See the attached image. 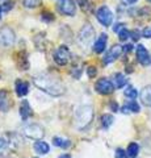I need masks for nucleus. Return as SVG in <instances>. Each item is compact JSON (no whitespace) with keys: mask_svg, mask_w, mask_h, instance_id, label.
Instances as JSON below:
<instances>
[{"mask_svg":"<svg viewBox=\"0 0 151 158\" xmlns=\"http://www.w3.org/2000/svg\"><path fill=\"white\" fill-rule=\"evenodd\" d=\"M24 133L32 140H41V138L45 136V132H43V128L38 124H30L24 128Z\"/></svg>","mask_w":151,"mask_h":158,"instance_id":"9","label":"nucleus"},{"mask_svg":"<svg viewBox=\"0 0 151 158\" xmlns=\"http://www.w3.org/2000/svg\"><path fill=\"white\" fill-rule=\"evenodd\" d=\"M76 116V123L79 129H84L87 125H89V123L93 118V110L89 106H83L75 113Z\"/></svg>","mask_w":151,"mask_h":158,"instance_id":"2","label":"nucleus"},{"mask_svg":"<svg viewBox=\"0 0 151 158\" xmlns=\"http://www.w3.org/2000/svg\"><path fill=\"white\" fill-rule=\"evenodd\" d=\"M141 100L146 107L151 108V86L145 87L142 91H141Z\"/></svg>","mask_w":151,"mask_h":158,"instance_id":"18","label":"nucleus"},{"mask_svg":"<svg viewBox=\"0 0 151 158\" xmlns=\"http://www.w3.org/2000/svg\"><path fill=\"white\" fill-rule=\"evenodd\" d=\"M53 145L57 146V148H62V149H67V148L71 146V141L66 140V138H63V137L57 136V137L53 138Z\"/></svg>","mask_w":151,"mask_h":158,"instance_id":"20","label":"nucleus"},{"mask_svg":"<svg viewBox=\"0 0 151 158\" xmlns=\"http://www.w3.org/2000/svg\"><path fill=\"white\" fill-rule=\"evenodd\" d=\"M34 85L37 88H40L43 92L49 94V95L53 96H59L65 92V88H63L62 83L58 82L55 78L49 77V75H41L34 78Z\"/></svg>","mask_w":151,"mask_h":158,"instance_id":"1","label":"nucleus"},{"mask_svg":"<svg viewBox=\"0 0 151 158\" xmlns=\"http://www.w3.org/2000/svg\"><path fill=\"white\" fill-rule=\"evenodd\" d=\"M14 90H16L17 96H25L29 92V85L26 82L21 81V79H17L16 83H14Z\"/></svg>","mask_w":151,"mask_h":158,"instance_id":"14","label":"nucleus"},{"mask_svg":"<svg viewBox=\"0 0 151 158\" xmlns=\"http://www.w3.org/2000/svg\"><path fill=\"white\" fill-rule=\"evenodd\" d=\"M101 125H103V128H109L112 124H113V121H114V118H113V116L112 115H109V113H105V115H103L101 116Z\"/></svg>","mask_w":151,"mask_h":158,"instance_id":"22","label":"nucleus"},{"mask_svg":"<svg viewBox=\"0 0 151 158\" xmlns=\"http://www.w3.org/2000/svg\"><path fill=\"white\" fill-rule=\"evenodd\" d=\"M124 95L126 98H129V99H135V98H137V95H138V92H137V90H135L134 87L128 86L125 88V91H124Z\"/></svg>","mask_w":151,"mask_h":158,"instance_id":"23","label":"nucleus"},{"mask_svg":"<svg viewBox=\"0 0 151 158\" xmlns=\"http://www.w3.org/2000/svg\"><path fill=\"white\" fill-rule=\"evenodd\" d=\"M126 83H128V79H126V77L122 73H117L114 74L113 77V85L116 88H122Z\"/></svg>","mask_w":151,"mask_h":158,"instance_id":"19","label":"nucleus"},{"mask_svg":"<svg viewBox=\"0 0 151 158\" xmlns=\"http://www.w3.org/2000/svg\"><path fill=\"white\" fill-rule=\"evenodd\" d=\"M53 58H54V62L58 66H66L71 59V52L67 46L61 45L59 48L55 49L54 54H53Z\"/></svg>","mask_w":151,"mask_h":158,"instance_id":"3","label":"nucleus"},{"mask_svg":"<svg viewBox=\"0 0 151 158\" xmlns=\"http://www.w3.org/2000/svg\"><path fill=\"white\" fill-rule=\"evenodd\" d=\"M22 6L25 8H37L41 6V0H22Z\"/></svg>","mask_w":151,"mask_h":158,"instance_id":"24","label":"nucleus"},{"mask_svg":"<svg viewBox=\"0 0 151 158\" xmlns=\"http://www.w3.org/2000/svg\"><path fill=\"white\" fill-rule=\"evenodd\" d=\"M12 7H13V3H12V2H8V3H4V7H3V11H6V12H8V11H11V9H12Z\"/></svg>","mask_w":151,"mask_h":158,"instance_id":"32","label":"nucleus"},{"mask_svg":"<svg viewBox=\"0 0 151 158\" xmlns=\"http://www.w3.org/2000/svg\"><path fill=\"white\" fill-rule=\"evenodd\" d=\"M87 73H88V77H89V78H93V77L96 75V73H97V71H96V67H95V66H89L88 70H87Z\"/></svg>","mask_w":151,"mask_h":158,"instance_id":"30","label":"nucleus"},{"mask_svg":"<svg viewBox=\"0 0 151 158\" xmlns=\"http://www.w3.org/2000/svg\"><path fill=\"white\" fill-rule=\"evenodd\" d=\"M2 11H3V8L0 7V17H2Z\"/></svg>","mask_w":151,"mask_h":158,"instance_id":"39","label":"nucleus"},{"mask_svg":"<svg viewBox=\"0 0 151 158\" xmlns=\"http://www.w3.org/2000/svg\"><path fill=\"white\" fill-rule=\"evenodd\" d=\"M42 19L46 20V21H53L54 20V15L51 12H42Z\"/></svg>","mask_w":151,"mask_h":158,"instance_id":"28","label":"nucleus"},{"mask_svg":"<svg viewBox=\"0 0 151 158\" xmlns=\"http://www.w3.org/2000/svg\"><path fill=\"white\" fill-rule=\"evenodd\" d=\"M57 9L65 16H74L76 12V6L74 0H61L57 6Z\"/></svg>","mask_w":151,"mask_h":158,"instance_id":"8","label":"nucleus"},{"mask_svg":"<svg viewBox=\"0 0 151 158\" xmlns=\"http://www.w3.org/2000/svg\"><path fill=\"white\" fill-rule=\"evenodd\" d=\"M130 37V32L128 31L126 28H122L121 31L118 32V38H120V41H126Z\"/></svg>","mask_w":151,"mask_h":158,"instance_id":"26","label":"nucleus"},{"mask_svg":"<svg viewBox=\"0 0 151 158\" xmlns=\"http://www.w3.org/2000/svg\"><path fill=\"white\" fill-rule=\"evenodd\" d=\"M122 28H125V25H124V24H116V25L113 27V32L118 33V32H120V31H121V29H122Z\"/></svg>","mask_w":151,"mask_h":158,"instance_id":"33","label":"nucleus"},{"mask_svg":"<svg viewBox=\"0 0 151 158\" xmlns=\"http://www.w3.org/2000/svg\"><path fill=\"white\" fill-rule=\"evenodd\" d=\"M150 2H151V0H150Z\"/></svg>","mask_w":151,"mask_h":158,"instance_id":"40","label":"nucleus"},{"mask_svg":"<svg viewBox=\"0 0 151 158\" xmlns=\"http://www.w3.org/2000/svg\"><path fill=\"white\" fill-rule=\"evenodd\" d=\"M130 37L134 40V41H138V40L141 38V33L138 31H131L130 32Z\"/></svg>","mask_w":151,"mask_h":158,"instance_id":"29","label":"nucleus"},{"mask_svg":"<svg viewBox=\"0 0 151 158\" xmlns=\"http://www.w3.org/2000/svg\"><path fill=\"white\" fill-rule=\"evenodd\" d=\"M96 19L103 27H110L112 21H113V12L109 9V7L103 6L97 9Z\"/></svg>","mask_w":151,"mask_h":158,"instance_id":"5","label":"nucleus"},{"mask_svg":"<svg viewBox=\"0 0 151 158\" xmlns=\"http://www.w3.org/2000/svg\"><path fill=\"white\" fill-rule=\"evenodd\" d=\"M77 3H79L80 8H81L84 12H89V11H91L92 6H91V3L88 2V0H77Z\"/></svg>","mask_w":151,"mask_h":158,"instance_id":"25","label":"nucleus"},{"mask_svg":"<svg viewBox=\"0 0 151 158\" xmlns=\"http://www.w3.org/2000/svg\"><path fill=\"white\" fill-rule=\"evenodd\" d=\"M138 152H139V145L137 144V142H131V144H129L128 150H126V153H128V156H129V157H131V158L137 157Z\"/></svg>","mask_w":151,"mask_h":158,"instance_id":"21","label":"nucleus"},{"mask_svg":"<svg viewBox=\"0 0 151 158\" xmlns=\"http://www.w3.org/2000/svg\"><path fill=\"white\" fill-rule=\"evenodd\" d=\"M142 34H143V37H145V38H151V27L145 28Z\"/></svg>","mask_w":151,"mask_h":158,"instance_id":"31","label":"nucleus"},{"mask_svg":"<svg viewBox=\"0 0 151 158\" xmlns=\"http://www.w3.org/2000/svg\"><path fill=\"white\" fill-rule=\"evenodd\" d=\"M121 111H122L124 113H131V112H134V113H138L141 111V107L137 102H134V100H130L126 104L121 108Z\"/></svg>","mask_w":151,"mask_h":158,"instance_id":"17","label":"nucleus"},{"mask_svg":"<svg viewBox=\"0 0 151 158\" xmlns=\"http://www.w3.org/2000/svg\"><path fill=\"white\" fill-rule=\"evenodd\" d=\"M114 85L112 83L109 79L106 78H101L99 79L96 83H95V90L96 92L101 94V95H109V94H112L114 91Z\"/></svg>","mask_w":151,"mask_h":158,"instance_id":"7","label":"nucleus"},{"mask_svg":"<svg viewBox=\"0 0 151 158\" xmlns=\"http://www.w3.org/2000/svg\"><path fill=\"white\" fill-rule=\"evenodd\" d=\"M93 37H95L93 28L87 24V25L83 27L79 32V44L83 46H85V48H89L92 41H93Z\"/></svg>","mask_w":151,"mask_h":158,"instance_id":"4","label":"nucleus"},{"mask_svg":"<svg viewBox=\"0 0 151 158\" xmlns=\"http://www.w3.org/2000/svg\"><path fill=\"white\" fill-rule=\"evenodd\" d=\"M106 42H108V36H106L105 33L100 34V37L96 40V42H95V45H93V52L97 53V54H101V53L105 50Z\"/></svg>","mask_w":151,"mask_h":158,"instance_id":"12","label":"nucleus"},{"mask_svg":"<svg viewBox=\"0 0 151 158\" xmlns=\"http://www.w3.org/2000/svg\"><path fill=\"white\" fill-rule=\"evenodd\" d=\"M14 41H16V34L11 28L4 27L3 29H0V44L6 48L13 46Z\"/></svg>","mask_w":151,"mask_h":158,"instance_id":"6","label":"nucleus"},{"mask_svg":"<svg viewBox=\"0 0 151 158\" xmlns=\"http://www.w3.org/2000/svg\"><path fill=\"white\" fill-rule=\"evenodd\" d=\"M110 108H112V110H113L114 112H116L117 110H118V107H117V104H116V103H110Z\"/></svg>","mask_w":151,"mask_h":158,"instance_id":"36","label":"nucleus"},{"mask_svg":"<svg viewBox=\"0 0 151 158\" xmlns=\"http://www.w3.org/2000/svg\"><path fill=\"white\" fill-rule=\"evenodd\" d=\"M9 108V94L6 90H0V111L7 112Z\"/></svg>","mask_w":151,"mask_h":158,"instance_id":"16","label":"nucleus"},{"mask_svg":"<svg viewBox=\"0 0 151 158\" xmlns=\"http://www.w3.org/2000/svg\"><path fill=\"white\" fill-rule=\"evenodd\" d=\"M58 158H71V156H69V154H62V156H59Z\"/></svg>","mask_w":151,"mask_h":158,"instance_id":"37","label":"nucleus"},{"mask_svg":"<svg viewBox=\"0 0 151 158\" xmlns=\"http://www.w3.org/2000/svg\"><path fill=\"white\" fill-rule=\"evenodd\" d=\"M126 2H128L129 4H134L135 2H137V0H126Z\"/></svg>","mask_w":151,"mask_h":158,"instance_id":"38","label":"nucleus"},{"mask_svg":"<svg viewBox=\"0 0 151 158\" xmlns=\"http://www.w3.org/2000/svg\"><path fill=\"white\" fill-rule=\"evenodd\" d=\"M122 52H124V48H122V46H120V45L112 46L109 50L106 52V54H105L104 58H103L104 65H109V63H112L113 61H116V59L118 58L121 54H122Z\"/></svg>","mask_w":151,"mask_h":158,"instance_id":"10","label":"nucleus"},{"mask_svg":"<svg viewBox=\"0 0 151 158\" xmlns=\"http://www.w3.org/2000/svg\"><path fill=\"white\" fill-rule=\"evenodd\" d=\"M131 49H133V45H125L124 52H131Z\"/></svg>","mask_w":151,"mask_h":158,"instance_id":"35","label":"nucleus"},{"mask_svg":"<svg viewBox=\"0 0 151 158\" xmlns=\"http://www.w3.org/2000/svg\"><path fill=\"white\" fill-rule=\"evenodd\" d=\"M135 56H137V61L142 66H149L150 65V62H151L150 54L147 52V49H146L143 45L137 46V49H135Z\"/></svg>","mask_w":151,"mask_h":158,"instance_id":"11","label":"nucleus"},{"mask_svg":"<svg viewBox=\"0 0 151 158\" xmlns=\"http://www.w3.org/2000/svg\"><path fill=\"white\" fill-rule=\"evenodd\" d=\"M33 149H34V152L37 153V154L40 156H43V154H47L49 150H50V146H49L47 142L42 141V140H37L34 142V145H33Z\"/></svg>","mask_w":151,"mask_h":158,"instance_id":"13","label":"nucleus"},{"mask_svg":"<svg viewBox=\"0 0 151 158\" xmlns=\"http://www.w3.org/2000/svg\"><path fill=\"white\" fill-rule=\"evenodd\" d=\"M6 146H7V141L4 138H0V150H3Z\"/></svg>","mask_w":151,"mask_h":158,"instance_id":"34","label":"nucleus"},{"mask_svg":"<svg viewBox=\"0 0 151 158\" xmlns=\"http://www.w3.org/2000/svg\"><path fill=\"white\" fill-rule=\"evenodd\" d=\"M33 115V112H32V107L30 104H29V102L28 100H22L21 102V104H20V116L22 120H26V118H29Z\"/></svg>","mask_w":151,"mask_h":158,"instance_id":"15","label":"nucleus"},{"mask_svg":"<svg viewBox=\"0 0 151 158\" xmlns=\"http://www.w3.org/2000/svg\"><path fill=\"white\" fill-rule=\"evenodd\" d=\"M128 153H126L124 149H117L116 150V158H128Z\"/></svg>","mask_w":151,"mask_h":158,"instance_id":"27","label":"nucleus"}]
</instances>
